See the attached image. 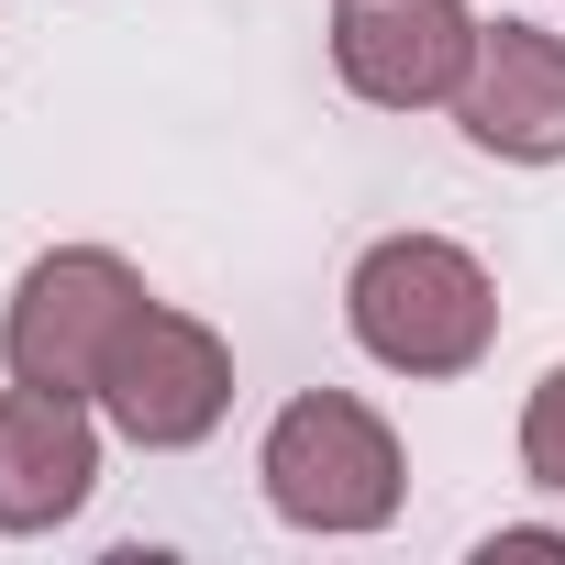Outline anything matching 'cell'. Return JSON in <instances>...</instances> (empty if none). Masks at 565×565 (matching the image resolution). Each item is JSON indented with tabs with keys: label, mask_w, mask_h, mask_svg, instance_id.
Listing matches in <instances>:
<instances>
[{
	"label": "cell",
	"mask_w": 565,
	"mask_h": 565,
	"mask_svg": "<svg viewBox=\"0 0 565 565\" xmlns=\"http://www.w3.org/2000/svg\"><path fill=\"white\" fill-rule=\"evenodd\" d=\"M100 488V433L67 388H0V532H56Z\"/></svg>",
	"instance_id": "cell-7"
},
{
	"label": "cell",
	"mask_w": 565,
	"mask_h": 565,
	"mask_svg": "<svg viewBox=\"0 0 565 565\" xmlns=\"http://www.w3.org/2000/svg\"><path fill=\"white\" fill-rule=\"evenodd\" d=\"M521 466H532V488H554L565 499V366L532 388V411H521Z\"/></svg>",
	"instance_id": "cell-8"
},
{
	"label": "cell",
	"mask_w": 565,
	"mask_h": 565,
	"mask_svg": "<svg viewBox=\"0 0 565 565\" xmlns=\"http://www.w3.org/2000/svg\"><path fill=\"white\" fill-rule=\"evenodd\" d=\"M333 67L377 111H433L477 67V12L466 0H344L333 12Z\"/></svg>",
	"instance_id": "cell-5"
},
{
	"label": "cell",
	"mask_w": 565,
	"mask_h": 565,
	"mask_svg": "<svg viewBox=\"0 0 565 565\" xmlns=\"http://www.w3.org/2000/svg\"><path fill=\"white\" fill-rule=\"evenodd\" d=\"M455 122H466L477 156L554 167V156H565V34L477 23V67H466V89H455Z\"/></svg>",
	"instance_id": "cell-6"
},
{
	"label": "cell",
	"mask_w": 565,
	"mask_h": 565,
	"mask_svg": "<svg viewBox=\"0 0 565 565\" xmlns=\"http://www.w3.org/2000/svg\"><path fill=\"white\" fill-rule=\"evenodd\" d=\"M100 411H111V433L145 444V455L200 444V433L233 411V355H222V333L189 322V311H167V300H145L134 333L111 344V366H100Z\"/></svg>",
	"instance_id": "cell-4"
},
{
	"label": "cell",
	"mask_w": 565,
	"mask_h": 565,
	"mask_svg": "<svg viewBox=\"0 0 565 565\" xmlns=\"http://www.w3.org/2000/svg\"><path fill=\"white\" fill-rule=\"evenodd\" d=\"M145 311V277L111 255V244H56L23 289H12V322H0V355H12L23 388H67V399H100V366L111 344L134 333Z\"/></svg>",
	"instance_id": "cell-3"
},
{
	"label": "cell",
	"mask_w": 565,
	"mask_h": 565,
	"mask_svg": "<svg viewBox=\"0 0 565 565\" xmlns=\"http://www.w3.org/2000/svg\"><path fill=\"white\" fill-rule=\"evenodd\" d=\"M277 521H300V532H377L399 510V433L344 399V388H311L266 422V455H255Z\"/></svg>",
	"instance_id": "cell-2"
},
{
	"label": "cell",
	"mask_w": 565,
	"mask_h": 565,
	"mask_svg": "<svg viewBox=\"0 0 565 565\" xmlns=\"http://www.w3.org/2000/svg\"><path fill=\"white\" fill-rule=\"evenodd\" d=\"M344 322L377 366L399 377H466L499 333V289H488V266L444 233H388L366 244V266L344 277Z\"/></svg>",
	"instance_id": "cell-1"
}]
</instances>
